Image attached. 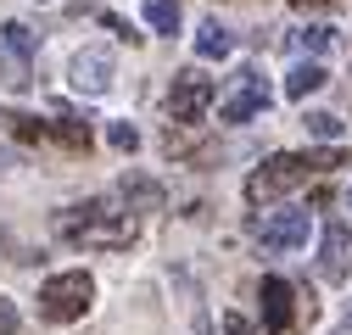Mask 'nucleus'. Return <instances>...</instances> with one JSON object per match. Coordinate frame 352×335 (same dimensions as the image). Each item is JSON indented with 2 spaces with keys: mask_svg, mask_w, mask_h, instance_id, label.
<instances>
[{
  "mask_svg": "<svg viewBox=\"0 0 352 335\" xmlns=\"http://www.w3.org/2000/svg\"><path fill=\"white\" fill-rule=\"evenodd\" d=\"M56 235L67 246H84V251H123L129 240H135V218H129L118 201L96 196V201L62 207L56 213Z\"/></svg>",
  "mask_w": 352,
  "mask_h": 335,
  "instance_id": "nucleus-1",
  "label": "nucleus"
},
{
  "mask_svg": "<svg viewBox=\"0 0 352 335\" xmlns=\"http://www.w3.org/2000/svg\"><path fill=\"white\" fill-rule=\"evenodd\" d=\"M319 168H314V151H274L269 162L257 168V174L246 179V201L252 207H263V201H274V196H285V190H296V185H307Z\"/></svg>",
  "mask_w": 352,
  "mask_h": 335,
  "instance_id": "nucleus-2",
  "label": "nucleus"
},
{
  "mask_svg": "<svg viewBox=\"0 0 352 335\" xmlns=\"http://www.w3.org/2000/svg\"><path fill=\"white\" fill-rule=\"evenodd\" d=\"M96 302V279L84 268H67V274H51L45 285H39V319L45 324H73L84 319Z\"/></svg>",
  "mask_w": 352,
  "mask_h": 335,
  "instance_id": "nucleus-3",
  "label": "nucleus"
},
{
  "mask_svg": "<svg viewBox=\"0 0 352 335\" xmlns=\"http://www.w3.org/2000/svg\"><path fill=\"white\" fill-rule=\"evenodd\" d=\"M212 101H218V84L207 73H179V78H173V90H168V117L179 123V129H190V123L207 117Z\"/></svg>",
  "mask_w": 352,
  "mask_h": 335,
  "instance_id": "nucleus-4",
  "label": "nucleus"
},
{
  "mask_svg": "<svg viewBox=\"0 0 352 335\" xmlns=\"http://www.w3.org/2000/svg\"><path fill=\"white\" fill-rule=\"evenodd\" d=\"M257 112H269V84H263L252 67H241V73L230 78V90L218 95V117H224V123H246V117H257Z\"/></svg>",
  "mask_w": 352,
  "mask_h": 335,
  "instance_id": "nucleus-5",
  "label": "nucleus"
},
{
  "mask_svg": "<svg viewBox=\"0 0 352 335\" xmlns=\"http://www.w3.org/2000/svg\"><path fill=\"white\" fill-rule=\"evenodd\" d=\"M252 235H257L263 251H296L307 240V213H291V207L263 213V218H252Z\"/></svg>",
  "mask_w": 352,
  "mask_h": 335,
  "instance_id": "nucleus-6",
  "label": "nucleus"
},
{
  "mask_svg": "<svg viewBox=\"0 0 352 335\" xmlns=\"http://www.w3.org/2000/svg\"><path fill=\"white\" fill-rule=\"evenodd\" d=\"M67 84H73L78 95H107V90H112V51H107V45L78 51L73 67H67Z\"/></svg>",
  "mask_w": 352,
  "mask_h": 335,
  "instance_id": "nucleus-7",
  "label": "nucleus"
},
{
  "mask_svg": "<svg viewBox=\"0 0 352 335\" xmlns=\"http://www.w3.org/2000/svg\"><path fill=\"white\" fill-rule=\"evenodd\" d=\"M319 274L330 279V285H341L346 274H352V235H346V224H324V235H319Z\"/></svg>",
  "mask_w": 352,
  "mask_h": 335,
  "instance_id": "nucleus-8",
  "label": "nucleus"
},
{
  "mask_svg": "<svg viewBox=\"0 0 352 335\" xmlns=\"http://www.w3.org/2000/svg\"><path fill=\"white\" fill-rule=\"evenodd\" d=\"M263 330H274V335L296 330V290H291L280 274L263 279Z\"/></svg>",
  "mask_w": 352,
  "mask_h": 335,
  "instance_id": "nucleus-9",
  "label": "nucleus"
},
{
  "mask_svg": "<svg viewBox=\"0 0 352 335\" xmlns=\"http://www.w3.org/2000/svg\"><path fill=\"white\" fill-rule=\"evenodd\" d=\"M118 190H123V201H129V213H162V185H157V179L129 174Z\"/></svg>",
  "mask_w": 352,
  "mask_h": 335,
  "instance_id": "nucleus-10",
  "label": "nucleus"
},
{
  "mask_svg": "<svg viewBox=\"0 0 352 335\" xmlns=\"http://www.w3.org/2000/svg\"><path fill=\"white\" fill-rule=\"evenodd\" d=\"M324 84H330V73H324L319 62H296V67L285 73V95H291V101H307L314 90H324Z\"/></svg>",
  "mask_w": 352,
  "mask_h": 335,
  "instance_id": "nucleus-11",
  "label": "nucleus"
},
{
  "mask_svg": "<svg viewBox=\"0 0 352 335\" xmlns=\"http://www.w3.org/2000/svg\"><path fill=\"white\" fill-rule=\"evenodd\" d=\"M45 140H62L67 151H90L96 140H90V123H78V117H56V123H45Z\"/></svg>",
  "mask_w": 352,
  "mask_h": 335,
  "instance_id": "nucleus-12",
  "label": "nucleus"
},
{
  "mask_svg": "<svg viewBox=\"0 0 352 335\" xmlns=\"http://www.w3.org/2000/svg\"><path fill=\"white\" fill-rule=\"evenodd\" d=\"M235 51V34L224 28V23H201V34H196V56H230Z\"/></svg>",
  "mask_w": 352,
  "mask_h": 335,
  "instance_id": "nucleus-13",
  "label": "nucleus"
},
{
  "mask_svg": "<svg viewBox=\"0 0 352 335\" xmlns=\"http://www.w3.org/2000/svg\"><path fill=\"white\" fill-rule=\"evenodd\" d=\"M146 23L157 34H179V0H146Z\"/></svg>",
  "mask_w": 352,
  "mask_h": 335,
  "instance_id": "nucleus-14",
  "label": "nucleus"
},
{
  "mask_svg": "<svg viewBox=\"0 0 352 335\" xmlns=\"http://www.w3.org/2000/svg\"><path fill=\"white\" fill-rule=\"evenodd\" d=\"M0 45H6L12 56H23V62H28L39 39H34V28H28V23H6V28H0Z\"/></svg>",
  "mask_w": 352,
  "mask_h": 335,
  "instance_id": "nucleus-15",
  "label": "nucleus"
},
{
  "mask_svg": "<svg viewBox=\"0 0 352 335\" xmlns=\"http://www.w3.org/2000/svg\"><path fill=\"white\" fill-rule=\"evenodd\" d=\"M0 123H6V129L17 135V140H45V123H39V117H28V112H0Z\"/></svg>",
  "mask_w": 352,
  "mask_h": 335,
  "instance_id": "nucleus-16",
  "label": "nucleus"
},
{
  "mask_svg": "<svg viewBox=\"0 0 352 335\" xmlns=\"http://www.w3.org/2000/svg\"><path fill=\"white\" fill-rule=\"evenodd\" d=\"M302 123H307V135H314V140H336L341 135V117L336 112H307Z\"/></svg>",
  "mask_w": 352,
  "mask_h": 335,
  "instance_id": "nucleus-17",
  "label": "nucleus"
},
{
  "mask_svg": "<svg viewBox=\"0 0 352 335\" xmlns=\"http://www.w3.org/2000/svg\"><path fill=\"white\" fill-rule=\"evenodd\" d=\"M296 45L319 56V51H330V45H336V28H302V34H296Z\"/></svg>",
  "mask_w": 352,
  "mask_h": 335,
  "instance_id": "nucleus-18",
  "label": "nucleus"
},
{
  "mask_svg": "<svg viewBox=\"0 0 352 335\" xmlns=\"http://www.w3.org/2000/svg\"><path fill=\"white\" fill-rule=\"evenodd\" d=\"M107 140H112L118 151H135V146H140V135H135V123H112V135H107Z\"/></svg>",
  "mask_w": 352,
  "mask_h": 335,
  "instance_id": "nucleus-19",
  "label": "nucleus"
},
{
  "mask_svg": "<svg viewBox=\"0 0 352 335\" xmlns=\"http://www.w3.org/2000/svg\"><path fill=\"white\" fill-rule=\"evenodd\" d=\"M101 23H107V28H112V34H118V39H140V34H135V28H129V23H123V17H118V12H107V17H101Z\"/></svg>",
  "mask_w": 352,
  "mask_h": 335,
  "instance_id": "nucleus-20",
  "label": "nucleus"
},
{
  "mask_svg": "<svg viewBox=\"0 0 352 335\" xmlns=\"http://www.w3.org/2000/svg\"><path fill=\"white\" fill-rule=\"evenodd\" d=\"M224 335H257V330H252L241 313H224Z\"/></svg>",
  "mask_w": 352,
  "mask_h": 335,
  "instance_id": "nucleus-21",
  "label": "nucleus"
},
{
  "mask_svg": "<svg viewBox=\"0 0 352 335\" xmlns=\"http://www.w3.org/2000/svg\"><path fill=\"white\" fill-rule=\"evenodd\" d=\"M291 6H296V12H330L336 0H291Z\"/></svg>",
  "mask_w": 352,
  "mask_h": 335,
  "instance_id": "nucleus-22",
  "label": "nucleus"
}]
</instances>
